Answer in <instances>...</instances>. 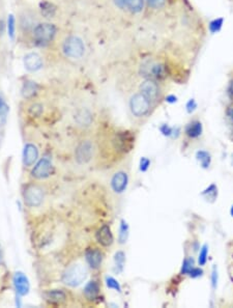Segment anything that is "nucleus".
<instances>
[{"label":"nucleus","mask_w":233,"mask_h":308,"mask_svg":"<svg viewBox=\"0 0 233 308\" xmlns=\"http://www.w3.org/2000/svg\"><path fill=\"white\" fill-rule=\"evenodd\" d=\"M194 268V259L192 257H187L184 260L182 267V274H189L190 271Z\"/></svg>","instance_id":"cd10ccee"},{"label":"nucleus","mask_w":233,"mask_h":308,"mask_svg":"<svg viewBox=\"0 0 233 308\" xmlns=\"http://www.w3.org/2000/svg\"><path fill=\"white\" fill-rule=\"evenodd\" d=\"M96 240L101 245L108 247L111 246L113 243V234L108 225H104L96 232Z\"/></svg>","instance_id":"2eb2a0df"},{"label":"nucleus","mask_w":233,"mask_h":308,"mask_svg":"<svg viewBox=\"0 0 233 308\" xmlns=\"http://www.w3.org/2000/svg\"><path fill=\"white\" fill-rule=\"evenodd\" d=\"M107 286H108L109 288H113V289H115V291H117V292L121 291V287H120L119 283L116 282V280L114 278H112V277L107 278Z\"/></svg>","instance_id":"c85d7f7f"},{"label":"nucleus","mask_w":233,"mask_h":308,"mask_svg":"<svg viewBox=\"0 0 233 308\" xmlns=\"http://www.w3.org/2000/svg\"><path fill=\"white\" fill-rule=\"evenodd\" d=\"M202 124L199 121H194L186 127V134L190 138H198L202 134Z\"/></svg>","instance_id":"a211bd4d"},{"label":"nucleus","mask_w":233,"mask_h":308,"mask_svg":"<svg viewBox=\"0 0 233 308\" xmlns=\"http://www.w3.org/2000/svg\"><path fill=\"white\" fill-rule=\"evenodd\" d=\"M111 186H112V189L114 190L116 193L123 192L124 190L127 189V186H128V176H127V174L122 173V171H120V173L115 174L114 177L112 178V180H111Z\"/></svg>","instance_id":"ddd939ff"},{"label":"nucleus","mask_w":233,"mask_h":308,"mask_svg":"<svg viewBox=\"0 0 233 308\" xmlns=\"http://www.w3.org/2000/svg\"><path fill=\"white\" fill-rule=\"evenodd\" d=\"M86 259L93 269H98L102 265L103 255L100 250L97 249H89L86 252Z\"/></svg>","instance_id":"dca6fc26"},{"label":"nucleus","mask_w":233,"mask_h":308,"mask_svg":"<svg viewBox=\"0 0 233 308\" xmlns=\"http://www.w3.org/2000/svg\"><path fill=\"white\" fill-rule=\"evenodd\" d=\"M115 262H116V266L119 267L120 270H122V267H123V264H124V253L119 251L115 255Z\"/></svg>","instance_id":"7c9ffc66"},{"label":"nucleus","mask_w":233,"mask_h":308,"mask_svg":"<svg viewBox=\"0 0 233 308\" xmlns=\"http://www.w3.org/2000/svg\"><path fill=\"white\" fill-rule=\"evenodd\" d=\"M0 144H1V136H0Z\"/></svg>","instance_id":"37998d69"},{"label":"nucleus","mask_w":233,"mask_h":308,"mask_svg":"<svg viewBox=\"0 0 233 308\" xmlns=\"http://www.w3.org/2000/svg\"><path fill=\"white\" fill-rule=\"evenodd\" d=\"M75 122L81 127L91 126L93 123V114L87 109H80L75 114Z\"/></svg>","instance_id":"f3484780"},{"label":"nucleus","mask_w":233,"mask_h":308,"mask_svg":"<svg viewBox=\"0 0 233 308\" xmlns=\"http://www.w3.org/2000/svg\"><path fill=\"white\" fill-rule=\"evenodd\" d=\"M2 264V253H1V250H0V266H1Z\"/></svg>","instance_id":"a19ab883"},{"label":"nucleus","mask_w":233,"mask_h":308,"mask_svg":"<svg viewBox=\"0 0 233 308\" xmlns=\"http://www.w3.org/2000/svg\"><path fill=\"white\" fill-rule=\"evenodd\" d=\"M46 298L48 301L52 303H61L66 300V294L59 291V289H54V291L47 292Z\"/></svg>","instance_id":"aec40b11"},{"label":"nucleus","mask_w":233,"mask_h":308,"mask_svg":"<svg viewBox=\"0 0 233 308\" xmlns=\"http://www.w3.org/2000/svg\"><path fill=\"white\" fill-rule=\"evenodd\" d=\"M115 6L121 11H127L130 3V0H113Z\"/></svg>","instance_id":"c756f323"},{"label":"nucleus","mask_w":233,"mask_h":308,"mask_svg":"<svg viewBox=\"0 0 233 308\" xmlns=\"http://www.w3.org/2000/svg\"><path fill=\"white\" fill-rule=\"evenodd\" d=\"M141 76L148 79L162 80L167 77V68L165 63L158 59H147L139 68Z\"/></svg>","instance_id":"7ed1b4c3"},{"label":"nucleus","mask_w":233,"mask_h":308,"mask_svg":"<svg viewBox=\"0 0 233 308\" xmlns=\"http://www.w3.org/2000/svg\"><path fill=\"white\" fill-rule=\"evenodd\" d=\"M166 101H168V102H170V103H174V102H176V97H174V96H169V97L166 99Z\"/></svg>","instance_id":"58836bf2"},{"label":"nucleus","mask_w":233,"mask_h":308,"mask_svg":"<svg viewBox=\"0 0 233 308\" xmlns=\"http://www.w3.org/2000/svg\"><path fill=\"white\" fill-rule=\"evenodd\" d=\"M52 164L48 159H42L31 171L32 177L37 179H45L51 175Z\"/></svg>","instance_id":"9b49d317"},{"label":"nucleus","mask_w":233,"mask_h":308,"mask_svg":"<svg viewBox=\"0 0 233 308\" xmlns=\"http://www.w3.org/2000/svg\"><path fill=\"white\" fill-rule=\"evenodd\" d=\"M119 242L125 243L128 240V235H129V228L128 224L124 220H121V224H120V230H119Z\"/></svg>","instance_id":"a878e982"},{"label":"nucleus","mask_w":233,"mask_h":308,"mask_svg":"<svg viewBox=\"0 0 233 308\" xmlns=\"http://www.w3.org/2000/svg\"><path fill=\"white\" fill-rule=\"evenodd\" d=\"M94 147L91 140H83L80 142L75 151V158L79 164H87L93 157Z\"/></svg>","instance_id":"0eeeda50"},{"label":"nucleus","mask_w":233,"mask_h":308,"mask_svg":"<svg viewBox=\"0 0 233 308\" xmlns=\"http://www.w3.org/2000/svg\"><path fill=\"white\" fill-rule=\"evenodd\" d=\"M196 107H197V104H196V102L194 101V100H190L189 101V103L186 104V110H187V112H190V113H192L195 109H196Z\"/></svg>","instance_id":"e433bc0d"},{"label":"nucleus","mask_w":233,"mask_h":308,"mask_svg":"<svg viewBox=\"0 0 233 308\" xmlns=\"http://www.w3.org/2000/svg\"><path fill=\"white\" fill-rule=\"evenodd\" d=\"M14 284H15L17 293L21 296L26 295L29 291L28 279L23 273H21V272H18V273L15 274Z\"/></svg>","instance_id":"f8f14e48"},{"label":"nucleus","mask_w":233,"mask_h":308,"mask_svg":"<svg viewBox=\"0 0 233 308\" xmlns=\"http://www.w3.org/2000/svg\"><path fill=\"white\" fill-rule=\"evenodd\" d=\"M217 284H218V272H217V268L213 267L212 273H211V285L213 289L217 288Z\"/></svg>","instance_id":"473e14b6"},{"label":"nucleus","mask_w":233,"mask_h":308,"mask_svg":"<svg viewBox=\"0 0 233 308\" xmlns=\"http://www.w3.org/2000/svg\"><path fill=\"white\" fill-rule=\"evenodd\" d=\"M161 132H162L165 136H171L174 132V129L170 128V127L167 125H164V126L161 127Z\"/></svg>","instance_id":"c9c22d12"},{"label":"nucleus","mask_w":233,"mask_h":308,"mask_svg":"<svg viewBox=\"0 0 233 308\" xmlns=\"http://www.w3.org/2000/svg\"><path fill=\"white\" fill-rule=\"evenodd\" d=\"M152 103L141 93L133 95L130 100V109L134 116L142 117L149 113Z\"/></svg>","instance_id":"423d86ee"},{"label":"nucleus","mask_w":233,"mask_h":308,"mask_svg":"<svg viewBox=\"0 0 233 308\" xmlns=\"http://www.w3.org/2000/svg\"><path fill=\"white\" fill-rule=\"evenodd\" d=\"M39 156V151L34 144H26L23 153V163L25 166H31L37 161Z\"/></svg>","instance_id":"4468645a"},{"label":"nucleus","mask_w":233,"mask_h":308,"mask_svg":"<svg viewBox=\"0 0 233 308\" xmlns=\"http://www.w3.org/2000/svg\"><path fill=\"white\" fill-rule=\"evenodd\" d=\"M150 165V161L147 158H142L140 161V170L146 171Z\"/></svg>","instance_id":"f704fd0d"},{"label":"nucleus","mask_w":233,"mask_h":308,"mask_svg":"<svg viewBox=\"0 0 233 308\" xmlns=\"http://www.w3.org/2000/svg\"><path fill=\"white\" fill-rule=\"evenodd\" d=\"M23 62H24L25 69L29 72H37L41 70L44 66V61H43L42 56L35 52L26 54V55L24 56Z\"/></svg>","instance_id":"9d476101"},{"label":"nucleus","mask_w":233,"mask_h":308,"mask_svg":"<svg viewBox=\"0 0 233 308\" xmlns=\"http://www.w3.org/2000/svg\"><path fill=\"white\" fill-rule=\"evenodd\" d=\"M168 0H146V7L151 11H162L166 7Z\"/></svg>","instance_id":"4be33fe9"},{"label":"nucleus","mask_w":233,"mask_h":308,"mask_svg":"<svg viewBox=\"0 0 233 308\" xmlns=\"http://www.w3.org/2000/svg\"><path fill=\"white\" fill-rule=\"evenodd\" d=\"M229 93L233 96V79L230 81V83H229Z\"/></svg>","instance_id":"ea45409f"},{"label":"nucleus","mask_w":233,"mask_h":308,"mask_svg":"<svg viewBox=\"0 0 233 308\" xmlns=\"http://www.w3.org/2000/svg\"><path fill=\"white\" fill-rule=\"evenodd\" d=\"M208 256H209V247L208 245H203L199 253V257H198L199 266H204L206 264V261H208Z\"/></svg>","instance_id":"bb28decb"},{"label":"nucleus","mask_w":233,"mask_h":308,"mask_svg":"<svg viewBox=\"0 0 233 308\" xmlns=\"http://www.w3.org/2000/svg\"><path fill=\"white\" fill-rule=\"evenodd\" d=\"M57 34V27L51 22H39L35 24L30 33L31 41L37 46H47L54 41Z\"/></svg>","instance_id":"f257e3e1"},{"label":"nucleus","mask_w":233,"mask_h":308,"mask_svg":"<svg viewBox=\"0 0 233 308\" xmlns=\"http://www.w3.org/2000/svg\"><path fill=\"white\" fill-rule=\"evenodd\" d=\"M24 202L29 206H39L44 201V191L40 186L29 185L26 187L23 193Z\"/></svg>","instance_id":"6e6552de"},{"label":"nucleus","mask_w":233,"mask_h":308,"mask_svg":"<svg viewBox=\"0 0 233 308\" xmlns=\"http://www.w3.org/2000/svg\"><path fill=\"white\" fill-rule=\"evenodd\" d=\"M140 93L145 96L152 104L158 103L162 99V88L158 80L145 78L140 84Z\"/></svg>","instance_id":"39448f33"},{"label":"nucleus","mask_w":233,"mask_h":308,"mask_svg":"<svg viewBox=\"0 0 233 308\" xmlns=\"http://www.w3.org/2000/svg\"><path fill=\"white\" fill-rule=\"evenodd\" d=\"M202 195L208 198V201H209V199H210L211 202H213L214 199H216L217 195H218L217 186L214 185V184H211L208 189L204 190V191L202 192Z\"/></svg>","instance_id":"393cba45"},{"label":"nucleus","mask_w":233,"mask_h":308,"mask_svg":"<svg viewBox=\"0 0 233 308\" xmlns=\"http://www.w3.org/2000/svg\"><path fill=\"white\" fill-rule=\"evenodd\" d=\"M8 111V107L2 99H0V117H5Z\"/></svg>","instance_id":"72a5a7b5"},{"label":"nucleus","mask_w":233,"mask_h":308,"mask_svg":"<svg viewBox=\"0 0 233 308\" xmlns=\"http://www.w3.org/2000/svg\"><path fill=\"white\" fill-rule=\"evenodd\" d=\"M87 277V270L82 264H74L70 266L62 274V282L65 284L76 287L84 282Z\"/></svg>","instance_id":"20e7f679"},{"label":"nucleus","mask_w":233,"mask_h":308,"mask_svg":"<svg viewBox=\"0 0 233 308\" xmlns=\"http://www.w3.org/2000/svg\"><path fill=\"white\" fill-rule=\"evenodd\" d=\"M230 214H231V216L233 217V205L231 206V210H230Z\"/></svg>","instance_id":"79ce46f5"},{"label":"nucleus","mask_w":233,"mask_h":308,"mask_svg":"<svg viewBox=\"0 0 233 308\" xmlns=\"http://www.w3.org/2000/svg\"><path fill=\"white\" fill-rule=\"evenodd\" d=\"M232 163H233V155H232Z\"/></svg>","instance_id":"c03bdc74"},{"label":"nucleus","mask_w":233,"mask_h":308,"mask_svg":"<svg viewBox=\"0 0 233 308\" xmlns=\"http://www.w3.org/2000/svg\"><path fill=\"white\" fill-rule=\"evenodd\" d=\"M35 17L37 16L31 11H24L20 14L19 24L18 25H19V28L22 33H28L30 35L35 24L40 22L35 19Z\"/></svg>","instance_id":"1a4fd4ad"},{"label":"nucleus","mask_w":233,"mask_h":308,"mask_svg":"<svg viewBox=\"0 0 233 308\" xmlns=\"http://www.w3.org/2000/svg\"><path fill=\"white\" fill-rule=\"evenodd\" d=\"M85 295L87 298L89 299H94L97 295H98V285L96 284L95 282H89L86 287H85V291H84Z\"/></svg>","instance_id":"b1692460"},{"label":"nucleus","mask_w":233,"mask_h":308,"mask_svg":"<svg viewBox=\"0 0 233 308\" xmlns=\"http://www.w3.org/2000/svg\"><path fill=\"white\" fill-rule=\"evenodd\" d=\"M202 274H203L202 269H200V268H195V267H194V268L190 271V273L187 274V275H189V276L192 277V278H198V277L202 276Z\"/></svg>","instance_id":"2f4dec72"},{"label":"nucleus","mask_w":233,"mask_h":308,"mask_svg":"<svg viewBox=\"0 0 233 308\" xmlns=\"http://www.w3.org/2000/svg\"><path fill=\"white\" fill-rule=\"evenodd\" d=\"M146 6V0H130V3L128 6V12L133 15H138L142 13Z\"/></svg>","instance_id":"6ab92c4d"},{"label":"nucleus","mask_w":233,"mask_h":308,"mask_svg":"<svg viewBox=\"0 0 233 308\" xmlns=\"http://www.w3.org/2000/svg\"><path fill=\"white\" fill-rule=\"evenodd\" d=\"M61 50L64 55L71 60H80L85 55V44L78 35H69L62 42Z\"/></svg>","instance_id":"f03ea898"},{"label":"nucleus","mask_w":233,"mask_h":308,"mask_svg":"<svg viewBox=\"0 0 233 308\" xmlns=\"http://www.w3.org/2000/svg\"><path fill=\"white\" fill-rule=\"evenodd\" d=\"M37 90H38V86L37 84H35V82H33V81H27V82H25L23 86L22 93L25 98H30L37 93Z\"/></svg>","instance_id":"5701e85b"},{"label":"nucleus","mask_w":233,"mask_h":308,"mask_svg":"<svg viewBox=\"0 0 233 308\" xmlns=\"http://www.w3.org/2000/svg\"><path fill=\"white\" fill-rule=\"evenodd\" d=\"M196 158L200 162L201 166L206 169L210 166L211 163V157L210 155V153L205 152V151H198L196 153Z\"/></svg>","instance_id":"412c9836"},{"label":"nucleus","mask_w":233,"mask_h":308,"mask_svg":"<svg viewBox=\"0 0 233 308\" xmlns=\"http://www.w3.org/2000/svg\"><path fill=\"white\" fill-rule=\"evenodd\" d=\"M227 114H228V116H229V119L233 122V106H231V107H229V108H228Z\"/></svg>","instance_id":"4c0bfd02"}]
</instances>
